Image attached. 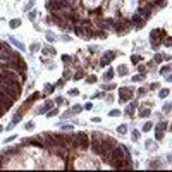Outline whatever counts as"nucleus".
I'll use <instances>...</instances> for the list:
<instances>
[{
	"label": "nucleus",
	"mask_w": 172,
	"mask_h": 172,
	"mask_svg": "<svg viewBox=\"0 0 172 172\" xmlns=\"http://www.w3.org/2000/svg\"><path fill=\"white\" fill-rule=\"evenodd\" d=\"M139 16L143 17V19L150 17V9H145V7H141V9H139Z\"/></svg>",
	"instance_id": "nucleus-6"
},
{
	"label": "nucleus",
	"mask_w": 172,
	"mask_h": 172,
	"mask_svg": "<svg viewBox=\"0 0 172 172\" xmlns=\"http://www.w3.org/2000/svg\"><path fill=\"white\" fill-rule=\"evenodd\" d=\"M19 24H21V19H12L11 21V28L16 29V28H19Z\"/></svg>",
	"instance_id": "nucleus-8"
},
{
	"label": "nucleus",
	"mask_w": 172,
	"mask_h": 172,
	"mask_svg": "<svg viewBox=\"0 0 172 172\" xmlns=\"http://www.w3.org/2000/svg\"><path fill=\"white\" fill-rule=\"evenodd\" d=\"M167 127V124L165 122H160V124H158V127H157V129H160V131H164V129H165Z\"/></svg>",
	"instance_id": "nucleus-23"
},
{
	"label": "nucleus",
	"mask_w": 172,
	"mask_h": 172,
	"mask_svg": "<svg viewBox=\"0 0 172 172\" xmlns=\"http://www.w3.org/2000/svg\"><path fill=\"white\" fill-rule=\"evenodd\" d=\"M86 81H88V83H91V84H93V83L97 81V78H95V76H90V78H88V79H86Z\"/></svg>",
	"instance_id": "nucleus-27"
},
{
	"label": "nucleus",
	"mask_w": 172,
	"mask_h": 172,
	"mask_svg": "<svg viewBox=\"0 0 172 172\" xmlns=\"http://www.w3.org/2000/svg\"><path fill=\"white\" fill-rule=\"evenodd\" d=\"M52 105H53V103H52V102H50V100H48V102H46V103H45V105H43V109H40V110H38V112H45V110H48V109H50Z\"/></svg>",
	"instance_id": "nucleus-12"
},
{
	"label": "nucleus",
	"mask_w": 172,
	"mask_h": 172,
	"mask_svg": "<svg viewBox=\"0 0 172 172\" xmlns=\"http://www.w3.org/2000/svg\"><path fill=\"white\" fill-rule=\"evenodd\" d=\"M114 29H115V31H119V33H120V31H124V29H126V28L122 26V23H114Z\"/></svg>",
	"instance_id": "nucleus-9"
},
{
	"label": "nucleus",
	"mask_w": 172,
	"mask_h": 172,
	"mask_svg": "<svg viewBox=\"0 0 172 172\" xmlns=\"http://www.w3.org/2000/svg\"><path fill=\"white\" fill-rule=\"evenodd\" d=\"M169 71H170V65H165V67H162V74H167V72H169Z\"/></svg>",
	"instance_id": "nucleus-17"
},
{
	"label": "nucleus",
	"mask_w": 172,
	"mask_h": 172,
	"mask_svg": "<svg viewBox=\"0 0 172 172\" xmlns=\"http://www.w3.org/2000/svg\"><path fill=\"white\" fill-rule=\"evenodd\" d=\"M141 115H143V117H146V115H150V110H148V109L141 110Z\"/></svg>",
	"instance_id": "nucleus-29"
},
{
	"label": "nucleus",
	"mask_w": 172,
	"mask_h": 172,
	"mask_svg": "<svg viewBox=\"0 0 172 172\" xmlns=\"http://www.w3.org/2000/svg\"><path fill=\"white\" fill-rule=\"evenodd\" d=\"M11 41H12V43H14V45L17 46V48H21V50H24V45H23V43H19V41H17L16 38H14V36L11 38Z\"/></svg>",
	"instance_id": "nucleus-10"
},
{
	"label": "nucleus",
	"mask_w": 172,
	"mask_h": 172,
	"mask_svg": "<svg viewBox=\"0 0 172 172\" xmlns=\"http://www.w3.org/2000/svg\"><path fill=\"white\" fill-rule=\"evenodd\" d=\"M69 95H71V97H78V95H79V91H78V90H71V91H69Z\"/></svg>",
	"instance_id": "nucleus-21"
},
{
	"label": "nucleus",
	"mask_w": 172,
	"mask_h": 172,
	"mask_svg": "<svg viewBox=\"0 0 172 172\" xmlns=\"http://www.w3.org/2000/svg\"><path fill=\"white\" fill-rule=\"evenodd\" d=\"M72 114H79L81 112V105H76V107H72V110H71Z\"/></svg>",
	"instance_id": "nucleus-16"
},
{
	"label": "nucleus",
	"mask_w": 172,
	"mask_h": 172,
	"mask_svg": "<svg viewBox=\"0 0 172 172\" xmlns=\"http://www.w3.org/2000/svg\"><path fill=\"white\" fill-rule=\"evenodd\" d=\"M112 76H114V71L110 69V71H107V72H105V76H103V78H105V81H109V79H112Z\"/></svg>",
	"instance_id": "nucleus-13"
},
{
	"label": "nucleus",
	"mask_w": 172,
	"mask_h": 172,
	"mask_svg": "<svg viewBox=\"0 0 172 172\" xmlns=\"http://www.w3.org/2000/svg\"><path fill=\"white\" fill-rule=\"evenodd\" d=\"M131 97H132V90L131 88H120V100H122V102L129 100Z\"/></svg>",
	"instance_id": "nucleus-4"
},
{
	"label": "nucleus",
	"mask_w": 172,
	"mask_h": 172,
	"mask_svg": "<svg viewBox=\"0 0 172 172\" xmlns=\"http://www.w3.org/2000/svg\"><path fill=\"white\" fill-rule=\"evenodd\" d=\"M138 138H139V134H138V132L134 131V132H132V139H138Z\"/></svg>",
	"instance_id": "nucleus-32"
},
{
	"label": "nucleus",
	"mask_w": 172,
	"mask_h": 172,
	"mask_svg": "<svg viewBox=\"0 0 172 172\" xmlns=\"http://www.w3.org/2000/svg\"><path fill=\"white\" fill-rule=\"evenodd\" d=\"M120 112L119 110H110V117H115V115H119Z\"/></svg>",
	"instance_id": "nucleus-25"
},
{
	"label": "nucleus",
	"mask_w": 172,
	"mask_h": 172,
	"mask_svg": "<svg viewBox=\"0 0 172 172\" xmlns=\"http://www.w3.org/2000/svg\"><path fill=\"white\" fill-rule=\"evenodd\" d=\"M74 143L84 150L86 146H88V143H90V141H88V134H86V132H78V134H74Z\"/></svg>",
	"instance_id": "nucleus-2"
},
{
	"label": "nucleus",
	"mask_w": 172,
	"mask_h": 172,
	"mask_svg": "<svg viewBox=\"0 0 172 172\" xmlns=\"http://www.w3.org/2000/svg\"><path fill=\"white\" fill-rule=\"evenodd\" d=\"M48 115H50V117H53V115H57V109H52L50 112H48Z\"/></svg>",
	"instance_id": "nucleus-28"
},
{
	"label": "nucleus",
	"mask_w": 172,
	"mask_h": 172,
	"mask_svg": "<svg viewBox=\"0 0 172 172\" xmlns=\"http://www.w3.org/2000/svg\"><path fill=\"white\" fill-rule=\"evenodd\" d=\"M46 9L48 11H59V9H62V7H67L69 4L65 0H46Z\"/></svg>",
	"instance_id": "nucleus-1"
},
{
	"label": "nucleus",
	"mask_w": 172,
	"mask_h": 172,
	"mask_svg": "<svg viewBox=\"0 0 172 172\" xmlns=\"http://www.w3.org/2000/svg\"><path fill=\"white\" fill-rule=\"evenodd\" d=\"M46 40L48 41H55V34L53 33H46Z\"/></svg>",
	"instance_id": "nucleus-15"
},
{
	"label": "nucleus",
	"mask_w": 172,
	"mask_h": 172,
	"mask_svg": "<svg viewBox=\"0 0 172 172\" xmlns=\"http://www.w3.org/2000/svg\"><path fill=\"white\" fill-rule=\"evenodd\" d=\"M167 95H169V90H162L160 91V98H165Z\"/></svg>",
	"instance_id": "nucleus-20"
},
{
	"label": "nucleus",
	"mask_w": 172,
	"mask_h": 172,
	"mask_svg": "<svg viewBox=\"0 0 172 172\" xmlns=\"http://www.w3.org/2000/svg\"><path fill=\"white\" fill-rule=\"evenodd\" d=\"M21 117H23V114H21V112H17V114L14 115V122H12V124H17V122H19V119H21Z\"/></svg>",
	"instance_id": "nucleus-14"
},
{
	"label": "nucleus",
	"mask_w": 172,
	"mask_h": 172,
	"mask_svg": "<svg viewBox=\"0 0 172 172\" xmlns=\"http://www.w3.org/2000/svg\"><path fill=\"white\" fill-rule=\"evenodd\" d=\"M43 53H45V55H53L55 50H53L52 46H43Z\"/></svg>",
	"instance_id": "nucleus-7"
},
{
	"label": "nucleus",
	"mask_w": 172,
	"mask_h": 172,
	"mask_svg": "<svg viewBox=\"0 0 172 172\" xmlns=\"http://www.w3.org/2000/svg\"><path fill=\"white\" fill-rule=\"evenodd\" d=\"M170 103H165V105H164V112H170Z\"/></svg>",
	"instance_id": "nucleus-22"
},
{
	"label": "nucleus",
	"mask_w": 172,
	"mask_h": 172,
	"mask_svg": "<svg viewBox=\"0 0 172 172\" xmlns=\"http://www.w3.org/2000/svg\"><path fill=\"white\" fill-rule=\"evenodd\" d=\"M132 23L136 24V28H141V26H143V23H145V19L139 16V14H136V16H132Z\"/></svg>",
	"instance_id": "nucleus-5"
},
{
	"label": "nucleus",
	"mask_w": 172,
	"mask_h": 172,
	"mask_svg": "<svg viewBox=\"0 0 172 172\" xmlns=\"http://www.w3.org/2000/svg\"><path fill=\"white\" fill-rule=\"evenodd\" d=\"M117 72H119L120 76H124V74H127V67H126V65H120V67L117 69Z\"/></svg>",
	"instance_id": "nucleus-11"
},
{
	"label": "nucleus",
	"mask_w": 172,
	"mask_h": 172,
	"mask_svg": "<svg viewBox=\"0 0 172 172\" xmlns=\"http://www.w3.org/2000/svg\"><path fill=\"white\" fill-rule=\"evenodd\" d=\"M33 5H34V2H28V4H26V11H29Z\"/></svg>",
	"instance_id": "nucleus-30"
},
{
	"label": "nucleus",
	"mask_w": 172,
	"mask_h": 172,
	"mask_svg": "<svg viewBox=\"0 0 172 172\" xmlns=\"http://www.w3.org/2000/svg\"><path fill=\"white\" fill-rule=\"evenodd\" d=\"M117 131H119L120 134H124V132L127 131V127H126V126H119V129H117Z\"/></svg>",
	"instance_id": "nucleus-19"
},
{
	"label": "nucleus",
	"mask_w": 172,
	"mask_h": 172,
	"mask_svg": "<svg viewBox=\"0 0 172 172\" xmlns=\"http://www.w3.org/2000/svg\"><path fill=\"white\" fill-rule=\"evenodd\" d=\"M115 55H117V53H115V52H107V53H105V55H103L102 57V60H100V64H102V65H109V62H112V60H114L115 59Z\"/></svg>",
	"instance_id": "nucleus-3"
},
{
	"label": "nucleus",
	"mask_w": 172,
	"mask_h": 172,
	"mask_svg": "<svg viewBox=\"0 0 172 172\" xmlns=\"http://www.w3.org/2000/svg\"><path fill=\"white\" fill-rule=\"evenodd\" d=\"M150 129H151V122H146L143 126V131H150Z\"/></svg>",
	"instance_id": "nucleus-18"
},
{
	"label": "nucleus",
	"mask_w": 172,
	"mask_h": 172,
	"mask_svg": "<svg viewBox=\"0 0 172 172\" xmlns=\"http://www.w3.org/2000/svg\"><path fill=\"white\" fill-rule=\"evenodd\" d=\"M33 126H34L33 122H28V124H26V129H33Z\"/></svg>",
	"instance_id": "nucleus-31"
},
{
	"label": "nucleus",
	"mask_w": 172,
	"mask_h": 172,
	"mask_svg": "<svg viewBox=\"0 0 172 172\" xmlns=\"http://www.w3.org/2000/svg\"><path fill=\"white\" fill-rule=\"evenodd\" d=\"M45 91H46V93H50V91H53V86H50V84H46V86H45Z\"/></svg>",
	"instance_id": "nucleus-26"
},
{
	"label": "nucleus",
	"mask_w": 172,
	"mask_h": 172,
	"mask_svg": "<svg viewBox=\"0 0 172 172\" xmlns=\"http://www.w3.org/2000/svg\"><path fill=\"white\" fill-rule=\"evenodd\" d=\"M155 138H157V139H162V138H164V132L157 129V136H155Z\"/></svg>",
	"instance_id": "nucleus-24"
}]
</instances>
